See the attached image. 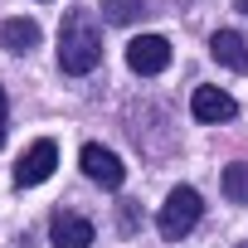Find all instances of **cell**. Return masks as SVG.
<instances>
[{
	"instance_id": "11",
	"label": "cell",
	"mask_w": 248,
	"mask_h": 248,
	"mask_svg": "<svg viewBox=\"0 0 248 248\" xmlns=\"http://www.w3.org/2000/svg\"><path fill=\"white\" fill-rule=\"evenodd\" d=\"M224 195H229L233 204H248V166H243V161L224 166Z\"/></svg>"
},
{
	"instance_id": "9",
	"label": "cell",
	"mask_w": 248,
	"mask_h": 248,
	"mask_svg": "<svg viewBox=\"0 0 248 248\" xmlns=\"http://www.w3.org/2000/svg\"><path fill=\"white\" fill-rule=\"evenodd\" d=\"M0 44H5L10 54H30V49H39V25L34 20H5L0 25Z\"/></svg>"
},
{
	"instance_id": "7",
	"label": "cell",
	"mask_w": 248,
	"mask_h": 248,
	"mask_svg": "<svg viewBox=\"0 0 248 248\" xmlns=\"http://www.w3.org/2000/svg\"><path fill=\"white\" fill-rule=\"evenodd\" d=\"M190 112H195L200 122H229V117L238 112V102H233L224 88H195V97H190Z\"/></svg>"
},
{
	"instance_id": "8",
	"label": "cell",
	"mask_w": 248,
	"mask_h": 248,
	"mask_svg": "<svg viewBox=\"0 0 248 248\" xmlns=\"http://www.w3.org/2000/svg\"><path fill=\"white\" fill-rule=\"evenodd\" d=\"M209 49H214V59H219L224 68H233V73H243V68H248V39H243V34L219 30V34L209 39Z\"/></svg>"
},
{
	"instance_id": "14",
	"label": "cell",
	"mask_w": 248,
	"mask_h": 248,
	"mask_svg": "<svg viewBox=\"0 0 248 248\" xmlns=\"http://www.w3.org/2000/svg\"><path fill=\"white\" fill-rule=\"evenodd\" d=\"M238 248H248V243H238Z\"/></svg>"
},
{
	"instance_id": "3",
	"label": "cell",
	"mask_w": 248,
	"mask_h": 248,
	"mask_svg": "<svg viewBox=\"0 0 248 248\" xmlns=\"http://www.w3.org/2000/svg\"><path fill=\"white\" fill-rule=\"evenodd\" d=\"M166 63H170V44L161 34H141V39L127 44V68L132 73L151 78V73H166Z\"/></svg>"
},
{
	"instance_id": "5",
	"label": "cell",
	"mask_w": 248,
	"mask_h": 248,
	"mask_svg": "<svg viewBox=\"0 0 248 248\" xmlns=\"http://www.w3.org/2000/svg\"><path fill=\"white\" fill-rule=\"evenodd\" d=\"M78 161H83V175H88V180H97V185H107V190H117L122 180H127V166H122L107 146H97V141H88Z\"/></svg>"
},
{
	"instance_id": "12",
	"label": "cell",
	"mask_w": 248,
	"mask_h": 248,
	"mask_svg": "<svg viewBox=\"0 0 248 248\" xmlns=\"http://www.w3.org/2000/svg\"><path fill=\"white\" fill-rule=\"evenodd\" d=\"M5 117H10V107H5V83H0V146H5Z\"/></svg>"
},
{
	"instance_id": "1",
	"label": "cell",
	"mask_w": 248,
	"mask_h": 248,
	"mask_svg": "<svg viewBox=\"0 0 248 248\" xmlns=\"http://www.w3.org/2000/svg\"><path fill=\"white\" fill-rule=\"evenodd\" d=\"M97 63H102V30H97V20L88 10L63 15V25H59V68L78 78V73H93Z\"/></svg>"
},
{
	"instance_id": "4",
	"label": "cell",
	"mask_w": 248,
	"mask_h": 248,
	"mask_svg": "<svg viewBox=\"0 0 248 248\" xmlns=\"http://www.w3.org/2000/svg\"><path fill=\"white\" fill-rule=\"evenodd\" d=\"M54 166H59V146L44 137V141H34V146L20 156V166H15V185H44V180L54 175Z\"/></svg>"
},
{
	"instance_id": "13",
	"label": "cell",
	"mask_w": 248,
	"mask_h": 248,
	"mask_svg": "<svg viewBox=\"0 0 248 248\" xmlns=\"http://www.w3.org/2000/svg\"><path fill=\"white\" fill-rule=\"evenodd\" d=\"M233 10H243V15H248V0H233Z\"/></svg>"
},
{
	"instance_id": "6",
	"label": "cell",
	"mask_w": 248,
	"mask_h": 248,
	"mask_svg": "<svg viewBox=\"0 0 248 248\" xmlns=\"http://www.w3.org/2000/svg\"><path fill=\"white\" fill-rule=\"evenodd\" d=\"M49 238H54V248H88V243H93V224H88L83 214L59 209V214L49 219Z\"/></svg>"
},
{
	"instance_id": "2",
	"label": "cell",
	"mask_w": 248,
	"mask_h": 248,
	"mask_svg": "<svg viewBox=\"0 0 248 248\" xmlns=\"http://www.w3.org/2000/svg\"><path fill=\"white\" fill-rule=\"evenodd\" d=\"M200 209H204V200H200V190H190V185H175L170 195H166V204H161V238H185L195 224H200Z\"/></svg>"
},
{
	"instance_id": "10",
	"label": "cell",
	"mask_w": 248,
	"mask_h": 248,
	"mask_svg": "<svg viewBox=\"0 0 248 248\" xmlns=\"http://www.w3.org/2000/svg\"><path fill=\"white\" fill-rule=\"evenodd\" d=\"M141 15H146L141 0H107V5H102V20L107 25H137Z\"/></svg>"
}]
</instances>
